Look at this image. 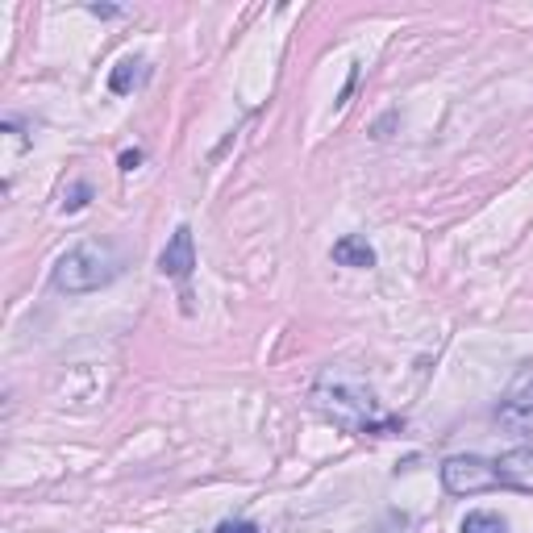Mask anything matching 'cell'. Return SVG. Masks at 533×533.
Segmentation results:
<instances>
[{
	"label": "cell",
	"mask_w": 533,
	"mask_h": 533,
	"mask_svg": "<svg viewBox=\"0 0 533 533\" xmlns=\"http://www.w3.org/2000/svg\"><path fill=\"white\" fill-rule=\"evenodd\" d=\"M117 275H121V254H117V246L104 238H88V242H76V246L54 263L51 283H54V292H63V296H84V292L104 288V283H113Z\"/></svg>",
	"instance_id": "7a4b0ae2"
},
{
	"label": "cell",
	"mask_w": 533,
	"mask_h": 533,
	"mask_svg": "<svg viewBox=\"0 0 533 533\" xmlns=\"http://www.w3.org/2000/svg\"><path fill=\"white\" fill-rule=\"evenodd\" d=\"M142 67H146L142 59H121V63L109 71V92H113V96H129L134 84L142 79Z\"/></svg>",
	"instance_id": "ba28073f"
},
{
	"label": "cell",
	"mask_w": 533,
	"mask_h": 533,
	"mask_svg": "<svg viewBox=\"0 0 533 533\" xmlns=\"http://www.w3.org/2000/svg\"><path fill=\"white\" fill-rule=\"evenodd\" d=\"M313 405L321 417H330L333 425H342L346 433H375V438H392L405 430V421L383 413V405L375 400L363 380H355L350 371H321L317 388H313Z\"/></svg>",
	"instance_id": "6da1fadb"
},
{
	"label": "cell",
	"mask_w": 533,
	"mask_h": 533,
	"mask_svg": "<svg viewBox=\"0 0 533 533\" xmlns=\"http://www.w3.org/2000/svg\"><path fill=\"white\" fill-rule=\"evenodd\" d=\"M92 13L96 17H121V9H113V4H92Z\"/></svg>",
	"instance_id": "4fadbf2b"
},
{
	"label": "cell",
	"mask_w": 533,
	"mask_h": 533,
	"mask_svg": "<svg viewBox=\"0 0 533 533\" xmlns=\"http://www.w3.org/2000/svg\"><path fill=\"white\" fill-rule=\"evenodd\" d=\"M159 271H163L167 280L188 283V275L196 271V242H192L188 226H179L176 234H171V242H167L163 254H159Z\"/></svg>",
	"instance_id": "5b68a950"
},
{
	"label": "cell",
	"mask_w": 533,
	"mask_h": 533,
	"mask_svg": "<svg viewBox=\"0 0 533 533\" xmlns=\"http://www.w3.org/2000/svg\"><path fill=\"white\" fill-rule=\"evenodd\" d=\"M88 201H92V188H88V184H71V188L63 192V213H76V209H84Z\"/></svg>",
	"instance_id": "30bf717a"
},
{
	"label": "cell",
	"mask_w": 533,
	"mask_h": 533,
	"mask_svg": "<svg viewBox=\"0 0 533 533\" xmlns=\"http://www.w3.org/2000/svg\"><path fill=\"white\" fill-rule=\"evenodd\" d=\"M496 417L517 433L533 430V367H525L517 380H512V388H508L504 400H500V408H496Z\"/></svg>",
	"instance_id": "277c9868"
},
{
	"label": "cell",
	"mask_w": 533,
	"mask_h": 533,
	"mask_svg": "<svg viewBox=\"0 0 533 533\" xmlns=\"http://www.w3.org/2000/svg\"><path fill=\"white\" fill-rule=\"evenodd\" d=\"M496 475L504 488H517V492H533V450H508V455L496 458Z\"/></svg>",
	"instance_id": "8992f818"
},
{
	"label": "cell",
	"mask_w": 533,
	"mask_h": 533,
	"mask_svg": "<svg viewBox=\"0 0 533 533\" xmlns=\"http://www.w3.org/2000/svg\"><path fill=\"white\" fill-rule=\"evenodd\" d=\"M138 163H142V151H126V154H121V171H134Z\"/></svg>",
	"instance_id": "7c38bea8"
},
{
	"label": "cell",
	"mask_w": 533,
	"mask_h": 533,
	"mask_svg": "<svg viewBox=\"0 0 533 533\" xmlns=\"http://www.w3.org/2000/svg\"><path fill=\"white\" fill-rule=\"evenodd\" d=\"M217 533H258V525L254 521H221Z\"/></svg>",
	"instance_id": "8fae6325"
},
{
	"label": "cell",
	"mask_w": 533,
	"mask_h": 533,
	"mask_svg": "<svg viewBox=\"0 0 533 533\" xmlns=\"http://www.w3.org/2000/svg\"><path fill=\"white\" fill-rule=\"evenodd\" d=\"M333 263L338 266H355V271H367L375 266V250H371V242L363 234H346V238L333 242Z\"/></svg>",
	"instance_id": "52a82bcc"
},
{
	"label": "cell",
	"mask_w": 533,
	"mask_h": 533,
	"mask_svg": "<svg viewBox=\"0 0 533 533\" xmlns=\"http://www.w3.org/2000/svg\"><path fill=\"white\" fill-rule=\"evenodd\" d=\"M442 483L450 496H480L500 488V475H496V463L480 455H455L442 463Z\"/></svg>",
	"instance_id": "3957f363"
},
{
	"label": "cell",
	"mask_w": 533,
	"mask_h": 533,
	"mask_svg": "<svg viewBox=\"0 0 533 533\" xmlns=\"http://www.w3.org/2000/svg\"><path fill=\"white\" fill-rule=\"evenodd\" d=\"M463 533H508L500 512H467L463 517Z\"/></svg>",
	"instance_id": "9c48e42d"
}]
</instances>
